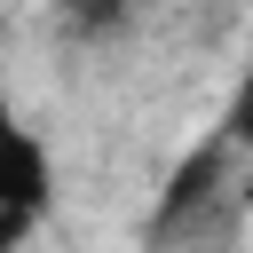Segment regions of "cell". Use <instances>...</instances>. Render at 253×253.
<instances>
[{
    "mask_svg": "<svg viewBox=\"0 0 253 253\" xmlns=\"http://www.w3.org/2000/svg\"><path fill=\"white\" fill-rule=\"evenodd\" d=\"M237 150L221 134H206L198 150L174 158L150 221H142V253H237Z\"/></svg>",
    "mask_w": 253,
    "mask_h": 253,
    "instance_id": "1",
    "label": "cell"
},
{
    "mask_svg": "<svg viewBox=\"0 0 253 253\" xmlns=\"http://www.w3.org/2000/svg\"><path fill=\"white\" fill-rule=\"evenodd\" d=\"M55 206V150L16 119L8 87H0V253H16Z\"/></svg>",
    "mask_w": 253,
    "mask_h": 253,
    "instance_id": "2",
    "label": "cell"
},
{
    "mask_svg": "<svg viewBox=\"0 0 253 253\" xmlns=\"http://www.w3.org/2000/svg\"><path fill=\"white\" fill-rule=\"evenodd\" d=\"M134 16H142V0H55V32H63V40H79V47L119 40Z\"/></svg>",
    "mask_w": 253,
    "mask_h": 253,
    "instance_id": "3",
    "label": "cell"
},
{
    "mask_svg": "<svg viewBox=\"0 0 253 253\" xmlns=\"http://www.w3.org/2000/svg\"><path fill=\"white\" fill-rule=\"evenodd\" d=\"M221 142L229 150H253V55H245V79H237V95L221 111Z\"/></svg>",
    "mask_w": 253,
    "mask_h": 253,
    "instance_id": "4",
    "label": "cell"
}]
</instances>
